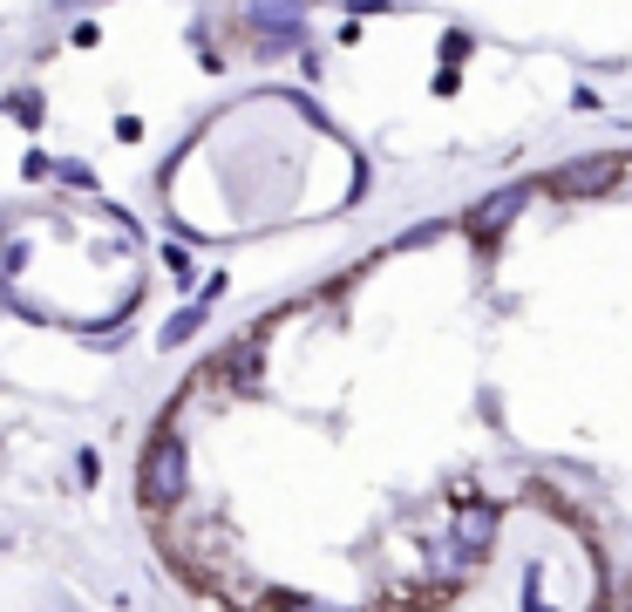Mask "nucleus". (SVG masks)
<instances>
[{
	"instance_id": "9",
	"label": "nucleus",
	"mask_w": 632,
	"mask_h": 612,
	"mask_svg": "<svg viewBox=\"0 0 632 612\" xmlns=\"http://www.w3.org/2000/svg\"><path fill=\"white\" fill-rule=\"evenodd\" d=\"M164 272H171L177 286H190V259H184V245H171V253H164Z\"/></svg>"
},
{
	"instance_id": "15",
	"label": "nucleus",
	"mask_w": 632,
	"mask_h": 612,
	"mask_svg": "<svg viewBox=\"0 0 632 612\" xmlns=\"http://www.w3.org/2000/svg\"><path fill=\"white\" fill-rule=\"evenodd\" d=\"M246 612H286V605H280V599H272V605H246Z\"/></svg>"
},
{
	"instance_id": "12",
	"label": "nucleus",
	"mask_w": 632,
	"mask_h": 612,
	"mask_svg": "<svg viewBox=\"0 0 632 612\" xmlns=\"http://www.w3.org/2000/svg\"><path fill=\"white\" fill-rule=\"evenodd\" d=\"M462 55H469V34H449V41H443V62H449V68H456V62H462Z\"/></svg>"
},
{
	"instance_id": "13",
	"label": "nucleus",
	"mask_w": 632,
	"mask_h": 612,
	"mask_svg": "<svg viewBox=\"0 0 632 612\" xmlns=\"http://www.w3.org/2000/svg\"><path fill=\"white\" fill-rule=\"evenodd\" d=\"M443 238V225H415V232H402V245H436Z\"/></svg>"
},
{
	"instance_id": "6",
	"label": "nucleus",
	"mask_w": 632,
	"mask_h": 612,
	"mask_svg": "<svg viewBox=\"0 0 632 612\" xmlns=\"http://www.w3.org/2000/svg\"><path fill=\"white\" fill-rule=\"evenodd\" d=\"M205 307H211V300H197V307L171 313V320H164V334H156V341H164V347H184V341L197 334V326H205Z\"/></svg>"
},
{
	"instance_id": "5",
	"label": "nucleus",
	"mask_w": 632,
	"mask_h": 612,
	"mask_svg": "<svg viewBox=\"0 0 632 612\" xmlns=\"http://www.w3.org/2000/svg\"><path fill=\"white\" fill-rule=\"evenodd\" d=\"M299 14H306V0H252L246 8L252 28H299Z\"/></svg>"
},
{
	"instance_id": "2",
	"label": "nucleus",
	"mask_w": 632,
	"mask_h": 612,
	"mask_svg": "<svg viewBox=\"0 0 632 612\" xmlns=\"http://www.w3.org/2000/svg\"><path fill=\"white\" fill-rule=\"evenodd\" d=\"M619 171H625V157H571V163L551 171V191L558 197H599V191L619 184Z\"/></svg>"
},
{
	"instance_id": "4",
	"label": "nucleus",
	"mask_w": 632,
	"mask_h": 612,
	"mask_svg": "<svg viewBox=\"0 0 632 612\" xmlns=\"http://www.w3.org/2000/svg\"><path fill=\"white\" fill-rule=\"evenodd\" d=\"M524 204H531V184H503L497 197H483L477 212H469V232H477V238H497V232H503L510 218L524 212Z\"/></svg>"
},
{
	"instance_id": "11",
	"label": "nucleus",
	"mask_w": 632,
	"mask_h": 612,
	"mask_svg": "<svg viewBox=\"0 0 632 612\" xmlns=\"http://www.w3.org/2000/svg\"><path fill=\"white\" fill-rule=\"evenodd\" d=\"M524 612H551V605H544V592H537V565L524 571Z\"/></svg>"
},
{
	"instance_id": "14",
	"label": "nucleus",
	"mask_w": 632,
	"mask_h": 612,
	"mask_svg": "<svg viewBox=\"0 0 632 612\" xmlns=\"http://www.w3.org/2000/svg\"><path fill=\"white\" fill-rule=\"evenodd\" d=\"M347 8H353V14H381V8H388V0H347Z\"/></svg>"
},
{
	"instance_id": "10",
	"label": "nucleus",
	"mask_w": 632,
	"mask_h": 612,
	"mask_svg": "<svg viewBox=\"0 0 632 612\" xmlns=\"http://www.w3.org/2000/svg\"><path fill=\"white\" fill-rule=\"evenodd\" d=\"M14 122H28V130H34V122H42V103H34V96H28V89H21V96H14Z\"/></svg>"
},
{
	"instance_id": "7",
	"label": "nucleus",
	"mask_w": 632,
	"mask_h": 612,
	"mask_svg": "<svg viewBox=\"0 0 632 612\" xmlns=\"http://www.w3.org/2000/svg\"><path fill=\"white\" fill-rule=\"evenodd\" d=\"M55 178H62V184H75V191H96V171H89V163H75V157H62V163H55Z\"/></svg>"
},
{
	"instance_id": "8",
	"label": "nucleus",
	"mask_w": 632,
	"mask_h": 612,
	"mask_svg": "<svg viewBox=\"0 0 632 612\" xmlns=\"http://www.w3.org/2000/svg\"><path fill=\"white\" fill-rule=\"evenodd\" d=\"M286 612H334V605H320V599H306V592H272Z\"/></svg>"
},
{
	"instance_id": "3",
	"label": "nucleus",
	"mask_w": 632,
	"mask_h": 612,
	"mask_svg": "<svg viewBox=\"0 0 632 612\" xmlns=\"http://www.w3.org/2000/svg\"><path fill=\"white\" fill-rule=\"evenodd\" d=\"M449 538L469 551V558H483L497 545V504L483 497H456V517H449Z\"/></svg>"
},
{
	"instance_id": "1",
	"label": "nucleus",
	"mask_w": 632,
	"mask_h": 612,
	"mask_svg": "<svg viewBox=\"0 0 632 612\" xmlns=\"http://www.w3.org/2000/svg\"><path fill=\"white\" fill-rule=\"evenodd\" d=\"M184 483H190V470H184V436H177V429H156L150 449H143V476H137L150 517L177 511V504H184Z\"/></svg>"
}]
</instances>
